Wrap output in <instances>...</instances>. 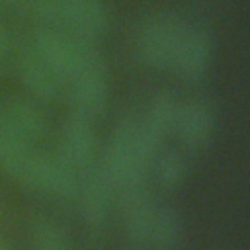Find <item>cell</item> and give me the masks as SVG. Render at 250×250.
I'll list each match as a JSON object with an SVG mask.
<instances>
[{
	"instance_id": "6da1fadb",
	"label": "cell",
	"mask_w": 250,
	"mask_h": 250,
	"mask_svg": "<svg viewBox=\"0 0 250 250\" xmlns=\"http://www.w3.org/2000/svg\"><path fill=\"white\" fill-rule=\"evenodd\" d=\"M188 21L176 12H160L145 20L139 29V57L150 68H170Z\"/></svg>"
},
{
	"instance_id": "7a4b0ae2",
	"label": "cell",
	"mask_w": 250,
	"mask_h": 250,
	"mask_svg": "<svg viewBox=\"0 0 250 250\" xmlns=\"http://www.w3.org/2000/svg\"><path fill=\"white\" fill-rule=\"evenodd\" d=\"M18 182L37 193L68 199L74 197L78 191L80 174L57 154H43L35 150Z\"/></svg>"
},
{
	"instance_id": "3957f363",
	"label": "cell",
	"mask_w": 250,
	"mask_h": 250,
	"mask_svg": "<svg viewBox=\"0 0 250 250\" xmlns=\"http://www.w3.org/2000/svg\"><path fill=\"white\" fill-rule=\"evenodd\" d=\"M211 59H213V39L209 31L188 23L176 47L170 68L186 82H199L207 74L211 66Z\"/></svg>"
},
{
	"instance_id": "277c9868",
	"label": "cell",
	"mask_w": 250,
	"mask_h": 250,
	"mask_svg": "<svg viewBox=\"0 0 250 250\" xmlns=\"http://www.w3.org/2000/svg\"><path fill=\"white\" fill-rule=\"evenodd\" d=\"M57 156L80 176L96 162V131L92 119L70 113L61 131Z\"/></svg>"
},
{
	"instance_id": "5b68a950",
	"label": "cell",
	"mask_w": 250,
	"mask_h": 250,
	"mask_svg": "<svg viewBox=\"0 0 250 250\" xmlns=\"http://www.w3.org/2000/svg\"><path fill=\"white\" fill-rule=\"evenodd\" d=\"M215 107L207 100H191L182 104L174 127V133L182 143V148L188 152H197L205 148L215 133Z\"/></svg>"
},
{
	"instance_id": "8992f818",
	"label": "cell",
	"mask_w": 250,
	"mask_h": 250,
	"mask_svg": "<svg viewBox=\"0 0 250 250\" xmlns=\"http://www.w3.org/2000/svg\"><path fill=\"white\" fill-rule=\"evenodd\" d=\"M78 203H80V213L84 221L92 227H98L105 221L111 201L115 197V188L107 174L104 172L100 160H96L82 176L78 184Z\"/></svg>"
},
{
	"instance_id": "52a82bcc",
	"label": "cell",
	"mask_w": 250,
	"mask_h": 250,
	"mask_svg": "<svg viewBox=\"0 0 250 250\" xmlns=\"http://www.w3.org/2000/svg\"><path fill=\"white\" fill-rule=\"evenodd\" d=\"M66 84L72 113L88 119H94L102 113L107 100V70L104 62L76 74Z\"/></svg>"
},
{
	"instance_id": "ba28073f",
	"label": "cell",
	"mask_w": 250,
	"mask_h": 250,
	"mask_svg": "<svg viewBox=\"0 0 250 250\" xmlns=\"http://www.w3.org/2000/svg\"><path fill=\"white\" fill-rule=\"evenodd\" d=\"M62 31L86 39L96 41L104 35L107 27V14L102 0H59Z\"/></svg>"
},
{
	"instance_id": "9c48e42d",
	"label": "cell",
	"mask_w": 250,
	"mask_h": 250,
	"mask_svg": "<svg viewBox=\"0 0 250 250\" xmlns=\"http://www.w3.org/2000/svg\"><path fill=\"white\" fill-rule=\"evenodd\" d=\"M43 135L45 121L33 105L16 100L0 104V137L35 146Z\"/></svg>"
},
{
	"instance_id": "30bf717a",
	"label": "cell",
	"mask_w": 250,
	"mask_h": 250,
	"mask_svg": "<svg viewBox=\"0 0 250 250\" xmlns=\"http://www.w3.org/2000/svg\"><path fill=\"white\" fill-rule=\"evenodd\" d=\"M184 232L182 215L168 205H154L135 250H176Z\"/></svg>"
},
{
	"instance_id": "8fae6325",
	"label": "cell",
	"mask_w": 250,
	"mask_h": 250,
	"mask_svg": "<svg viewBox=\"0 0 250 250\" xmlns=\"http://www.w3.org/2000/svg\"><path fill=\"white\" fill-rule=\"evenodd\" d=\"M20 76L27 92L43 102H53L64 88V78L33 49L27 51L20 61Z\"/></svg>"
},
{
	"instance_id": "7c38bea8",
	"label": "cell",
	"mask_w": 250,
	"mask_h": 250,
	"mask_svg": "<svg viewBox=\"0 0 250 250\" xmlns=\"http://www.w3.org/2000/svg\"><path fill=\"white\" fill-rule=\"evenodd\" d=\"M189 172V152L184 148H166L158 150L148 166V176L160 188L174 189L184 184Z\"/></svg>"
},
{
	"instance_id": "4fadbf2b",
	"label": "cell",
	"mask_w": 250,
	"mask_h": 250,
	"mask_svg": "<svg viewBox=\"0 0 250 250\" xmlns=\"http://www.w3.org/2000/svg\"><path fill=\"white\" fill-rule=\"evenodd\" d=\"M180 105H182V102H178L172 94L162 92V94L152 98V102H150L146 113L143 115V119L146 121V125L156 135H160L164 139L170 133H174L178 113H180Z\"/></svg>"
},
{
	"instance_id": "5bb4252c",
	"label": "cell",
	"mask_w": 250,
	"mask_h": 250,
	"mask_svg": "<svg viewBox=\"0 0 250 250\" xmlns=\"http://www.w3.org/2000/svg\"><path fill=\"white\" fill-rule=\"evenodd\" d=\"M29 238L35 250H72L66 230L49 217H39L31 223Z\"/></svg>"
},
{
	"instance_id": "9a60e30c",
	"label": "cell",
	"mask_w": 250,
	"mask_h": 250,
	"mask_svg": "<svg viewBox=\"0 0 250 250\" xmlns=\"http://www.w3.org/2000/svg\"><path fill=\"white\" fill-rule=\"evenodd\" d=\"M8 51H10V41H8V35H6V31L0 27V64L6 61V57H8Z\"/></svg>"
},
{
	"instance_id": "2e32d148",
	"label": "cell",
	"mask_w": 250,
	"mask_h": 250,
	"mask_svg": "<svg viewBox=\"0 0 250 250\" xmlns=\"http://www.w3.org/2000/svg\"><path fill=\"white\" fill-rule=\"evenodd\" d=\"M0 250H10V248H8V246H6L4 242H0Z\"/></svg>"
},
{
	"instance_id": "e0dca14e",
	"label": "cell",
	"mask_w": 250,
	"mask_h": 250,
	"mask_svg": "<svg viewBox=\"0 0 250 250\" xmlns=\"http://www.w3.org/2000/svg\"><path fill=\"white\" fill-rule=\"evenodd\" d=\"M21 2H25V4H29V2H31V0H21Z\"/></svg>"
}]
</instances>
